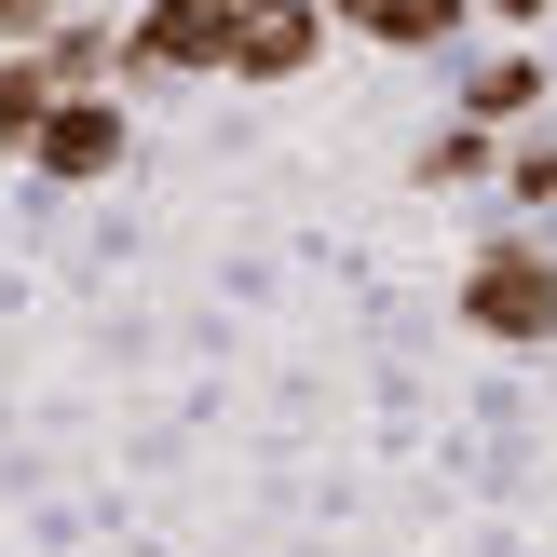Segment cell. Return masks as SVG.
I'll return each mask as SVG.
<instances>
[{
	"mask_svg": "<svg viewBox=\"0 0 557 557\" xmlns=\"http://www.w3.org/2000/svg\"><path fill=\"white\" fill-rule=\"evenodd\" d=\"M326 54V0H245L232 27V82H299Z\"/></svg>",
	"mask_w": 557,
	"mask_h": 557,
	"instance_id": "obj_4",
	"label": "cell"
},
{
	"mask_svg": "<svg viewBox=\"0 0 557 557\" xmlns=\"http://www.w3.org/2000/svg\"><path fill=\"white\" fill-rule=\"evenodd\" d=\"M462 326H476V341H504V354L557 341V259H544L531 232H490L476 259H462Z\"/></svg>",
	"mask_w": 557,
	"mask_h": 557,
	"instance_id": "obj_1",
	"label": "cell"
},
{
	"mask_svg": "<svg viewBox=\"0 0 557 557\" xmlns=\"http://www.w3.org/2000/svg\"><path fill=\"white\" fill-rule=\"evenodd\" d=\"M544 14H557V0H476V27H504V41H531Z\"/></svg>",
	"mask_w": 557,
	"mask_h": 557,
	"instance_id": "obj_10",
	"label": "cell"
},
{
	"mask_svg": "<svg viewBox=\"0 0 557 557\" xmlns=\"http://www.w3.org/2000/svg\"><path fill=\"white\" fill-rule=\"evenodd\" d=\"M136 150V123H123V96H54V123L27 136V163H41V177H109V163Z\"/></svg>",
	"mask_w": 557,
	"mask_h": 557,
	"instance_id": "obj_3",
	"label": "cell"
},
{
	"mask_svg": "<svg viewBox=\"0 0 557 557\" xmlns=\"http://www.w3.org/2000/svg\"><path fill=\"white\" fill-rule=\"evenodd\" d=\"M54 27H69V0H0V54H41Z\"/></svg>",
	"mask_w": 557,
	"mask_h": 557,
	"instance_id": "obj_9",
	"label": "cell"
},
{
	"mask_svg": "<svg viewBox=\"0 0 557 557\" xmlns=\"http://www.w3.org/2000/svg\"><path fill=\"white\" fill-rule=\"evenodd\" d=\"M41 123H54V82H41V54H0V150H27Z\"/></svg>",
	"mask_w": 557,
	"mask_h": 557,
	"instance_id": "obj_7",
	"label": "cell"
},
{
	"mask_svg": "<svg viewBox=\"0 0 557 557\" xmlns=\"http://www.w3.org/2000/svg\"><path fill=\"white\" fill-rule=\"evenodd\" d=\"M449 96H462V123H476V136H504V123H531V109L557 96V69H544L531 41H504V54H462Z\"/></svg>",
	"mask_w": 557,
	"mask_h": 557,
	"instance_id": "obj_5",
	"label": "cell"
},
{
	"mask_svg": "<svg viewBox=\"0 0 557 557\" xmlns=\"http://www.w3.org/2000/svg\"><path fill=\"white\" fill-rule=\"evenodd\" d=\"M326 27H354V41H381V54H435V41L476 27V0H326Z\"/></svg>",
	"mask_w": 557,
	"mask_h": 557,
	"instance_id": "obj_6",
	"label": "cell"
},
{
	"mask_svg": "<svg viewBox=\"0 0 557 557\" xmlns=\"http://www.w3.org/2000/svg\"><path fill=\"white\" fill-rule=\"evenodd\" d=\"M517 190H531V205H557V150H517Z\"/></svg>",
	"mask_w": 557,
	"mask_h": 557,
	"instance_id": "obj_11",
	"label": "cell"
},
{
	"mask_svg": "<svg viewBox=\"0 0 557 557\" xmlns=\"http://www.w3.org/2000/svg\"><path fill=\"white\" fill-rule=\"evenodd\" d=\"M422 177H435V190H476V177H504V136L449 123V136H435V150H422Z\"/></svg>",
	"mask_w": 557,
	"mask_h": 557,
	"instance_id": "obj_8",
	"label": "cell"
},
{
	"mask_svg": "<svg viewBox=\"0 0 557 557\" xmlns=\"http://www.w3.org/2000/svg\"><path fill=\"white\" fill-rule=\"evenodd\" d=\"M232 27H245V0H136V14H123V82L232 69Z\"/></svg>",
	"mask_w": 557,
	"mask_h": 557,
	"instance_id": "obj_2",
	"label": "cell"
}]
</instances>
